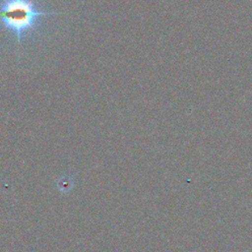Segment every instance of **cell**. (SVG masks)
Instances as JSON below:
<instances>
[{"label":"cell","instance_id":"1","mask_svg":"<svg viewBox=\"0 0 252 252\" xmlns=\"http://www.w3.org/2000/svg\"><path fill=\"white\" fill-rule=\"evenodd\" d=\"M62 14L65 13L38 10L32 0H2L0 3L1 25L15 34L18 45H21L23 37L34 28L40 17Z\"/></svg>","mask_w":252,"mask_h":252}]
</instances>
